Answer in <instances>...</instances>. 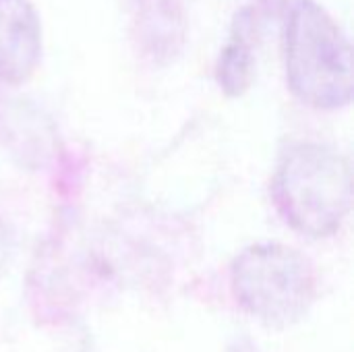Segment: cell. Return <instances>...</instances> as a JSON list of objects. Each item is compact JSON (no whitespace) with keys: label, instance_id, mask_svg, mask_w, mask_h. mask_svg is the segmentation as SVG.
Instances as JSON below:
<instances>
[{"label":"cell","instance_id":"cell-1","mask_svg":"<svg viewBox=\"0 0 354 352\" xmlns=\"http://www.w3.org/2000/svg\"><path fill=\"white\" fill-rule=\"evenodd\" d=\"M284 68L292 93L319 110L353 100V50L342 27L315 0H290L284 21Z\"/></svg>","mask_w":354,"mask_h":352},{"label":"cell","instance_id":"cell-2","mask_svg":"<svg viewBox=\"0 0 354 352\" xmlns=\"http://www.w3.org/2000/svg\"><path fill=\"white\" fill-rule=\"evenodd\" d=\"M272 193L278 212L297 232L332 237L353 210L351 162L322 143L290 145L278 162Z\"/></svg>","mask_w":354,"mask_h":352},{"label":"cell","instance_id":"cell-3","mask_svg":"<svg viewBox=\"0 0 354 352\" xmlns=\"http://www.w3.org/2000/svg\"><path fill=\"white\" fill-rule=\"evenodd\" d=\"M230 282L236 303L274 330L301 322L317 299V274L311 261L278 243L245 249L232 263Z\"/></svg>","mask_w":354,"mask_h":352},{"label":"cell","instance_id":"cell-4","mask_svg":"<svg viewBox=\"0 0 354 352\" xmlns=\"http://www.w3.org/2000/svg\"><path fill=\"white\" fill-rule=\"evenodd\" d=\"M41 58V25L29 0H0V81H27Z\"/></svg>","mask_w":354,"mask_h":352},{"label":"cell","instance_id":"cell-5","mask_svg":"<svg viewBox=\"0 0 354 352\" xmlns=\"http://www.w3.org/2000/svg\"><path fill=\"white\" fill-rule=\"evenodd\" d=\"M137 44L156 62L174 60L187 41L185 0H131Z\"/></svg>","mask_w":354,"mask_h":352},{"label":"cell","instance_id":"cell-6","mask_svg":"<svg viewBox=\"0 0 354 352\" xmlns=\"http://www.w3.org/2000/svg\"><path fill=\"white\" fill-rule=\"evenodd\" d=\"M255 15L253 8H243L232 21L226 46L216 64V81L228 98L243 95L255 77Z\"/></svg>","mask_w":354,"mask_h":352},{"label":"cell","instance_id":"cell-7","mask_svg":"<svg viewBox=\"0 0 354 352\" xmlns=\"http://www.w3.org/2000/svg\"><path fill=\"white\" fill-rule=\"evenodd\" d=\"M6 255H8V243H6V232L0 224V272L4 268V261H6Z\"/></svg>","mask_w":354,"mask_h":352}]
</instances>
